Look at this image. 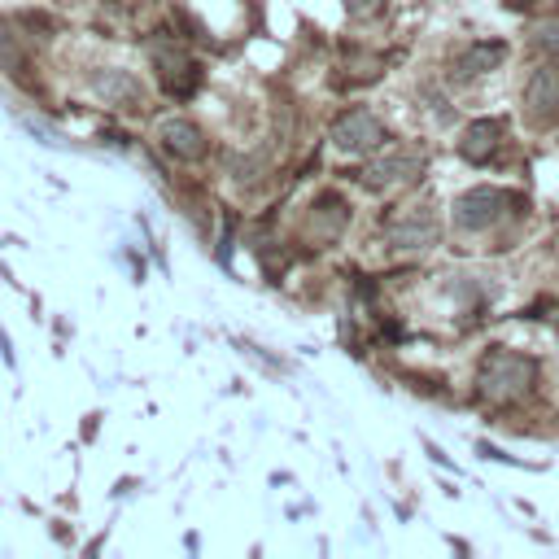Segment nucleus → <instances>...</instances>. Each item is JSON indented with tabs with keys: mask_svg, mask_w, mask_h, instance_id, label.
Returning a JSON list of instances; mask_svg holds the SVG:
<instances>
[{
	"mask_svg": "<svg viewBox=\"0 0 559 559\" xmlns=\"http://www.w3.org/2000/svg\"><path fill=\"white\" fill-rule=\"evenodd\" d=\"M529 380H533V363L520 359V354H503V350H498V354L485 359L481 385H485V394H490L494 402H507L516 394H525Z\"/></svg>",
	"mask_w": 559,
	"mask_h": 559,
	"instance_id": "nucleus-1",
	"label": "nucleus"
},
{
	"mask_svg": "<svg viewBox=\"0 0 559 559\" xmlns=\"http://www.w3.org/2000/svg\"><path fill=\"white\" fill-rule=\"evenodd\" d=\"M507 193H498V188H472L468 197H459V206H455V223L459 228H468V232H481V228H490V223L498 219V210L507 206Z\"/></svg>",
	"mask_w": 559,
	"mask_h": 559,
	"instance_id": "nucleus-2",
	"label": "nucleus"
},
{
	"mask_svg": "<svg viewBox=\"0 0 559 559\" xmlns=\"http://www.w3.org/2000/svg\"><path fill=\"white\" fill-rule=\"evenodd\" d=\"M332 140H337L341 149H350V153H367V149H376L380 140H385V127H380L367 110H350V114H341L337 127H332Z\"/></svg>",
	"mask_w": 559,
	"mask_h": 559,
	"instance_id": "nucleus-3",
	"label": "nucleus"
},
{
	"mask_svg": "<svg viewBox=\"0 0 559 559\" xmlns=\"http://www.w3.org/2000/svg\"><path fill=\"white\" fill-rule=\"evenodd\" d=\"M525 105H529V114L538 118V123H546L551 114H559V70L555 66H542L538 75L529 79Z\"/></svg>",
	"mask_w": 559,
	"mask_h": 559,
	"instance_id": "nucleus-4",
	"label": "nucleus"
},
{
	"mask_svg": "<svg viewBox=\"0 0 559 559\" xmlns=\"http://www.w3.org/2000/svg\"><path fill=\"white\" fill-rule=\"evenodd\" d=\"M162 145L166 153H175V158L193 162L206 153V140H201V132L193 123H184V118H171V123H162Z\"/></svg>",
	"mask_w": 559,
	"mask_h": 559,
	"instance_id": "nucleus-5",
	"label": "nucleus"
},
{
	"mask_svg": "<svg viewBox=\"0 0 559 559\" xmlns=\"http://www.w3.org/2000/svg\"><path fill=\"white\" fill-rule=\"evenodd\" d=\"M420 171V158L415 153H394V158H380L363 171V184L367 188H385V184H398V180H411Z\"/></svg>",
	"mask_w": 559,
	"mask_h": 559,
	"instance_id": "nucleus-6",
	"label": "nucleus"
},
{
	"mask_svg": "<svg viewBox=\"0 0 559 559\" xmlns=\"http://www.w3.org/2000/svg\"><path fill=\"white\" fill-rule=\"evenodd\" d=\"M498 136H503V123H498V118H481V123H472L468 132H463L459 153H463L468 162H485V158L494 153Z\"/></svg>",
	"mask_w": 559,
	"mask_h": 559,
	"instance_id": "nucleus-7",
	"label": "nucleus"
},
{
	"mask_svg": "<svg viewBox=\"0 0 559 559\" xmlns=\"http://www.w3.org/2000/svg\"><path fill=\"white\" fill-rule=\"evenodd\" d=\"M158 66H162L166 92H175V97H188V92L197 88V66L188 62L184 53H158Z\"/></svg>",
	"mask_w": 559,
	"mask_h": 559,
	"instance_id": "nucleus-8",
	"label": "nucleus"
},
{
	"mask_svg": "<svg viewBox=\"0 0 559 559\" xmlns=\"http://www.w3.org/2000/svg\"><path fill=\"white\" fill-rule=\"evenodd\" d=\"M507 57V44H477V49H468L459 57V75H481V70L498 66Z\"/></svg>",
	"mask_w": 559,
	"mask_h": 559,
	"instance_id": "nucleus-9",
	"label": "nucleus"
},
{
	"mask_svg": "<svg viewBox=\"0 0 559 559\" xmlns=\"http://www.w3.org/2000/svg\"><path fill=\"white\" fill-rule=\"evenodd\" d=\"M346 5L354 9V14H372V9L380 5V0H346Z\"/></svg>",
	"mask_w": 559,
	"mask_h": 559,
	"instance_id": "nucleus-10",
	"label": "nucleus"
},
{
	"mask_svg": "<svg viewBox=\"0 0 559 559\" xmlns=\"http://www.w3.org/2000/svg\"><path fill=\"white\" fill-rule=\"evenodd\" d=\"M0 57H9V44H5V27H0Z\"/></svg>",
	"mask_w": 559,
	"mask_h": 559,
	"instance_id": "nucleus-11",
	"label": "nucleus"
}]
</instances>
